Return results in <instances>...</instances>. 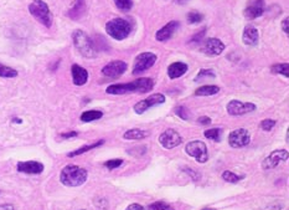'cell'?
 <instances>
[{
	"mask_svg": "<svg viewBox=\"0 0 289 210\" xmlns=\"http://www.w3.org/2000/svg\"><path fill=\"white\" fill-rule=\"evenodd\" d=\"M103 113L101 111L97 110H91V111H86L81 115V121L82 122H92V121H97L100 118H102Z\"/></svg>",
	"mask_w": 289,
	"mask_h": 210,
	"instance_id": "cb8c5ba5",
	"label": "cell"
},
{
	"mask_svg": "<svg viewBox=\"0 0 289 210\" xmlns=\"http://www.w3.org/2000/svg\"><path fill=\"white\" fill-rule=\"evenodd\" d=\"M225 50V44L221 40L215 38H210L202 44L201 51L207 56H217Z\"/></svg>",
	"mask_w": 289,
	"mask_h": 210,
	"instance_id": "5bb4252c",
	"label": "cell"
},
{
	"mask_svg": "<svg viewBox=\"0 0 289 210\" xmlns=\"http://www.w3.org/2000/svg\"><path fill=\"white\" fill-rule=\"evenodd\" d=\"M123 164V159H111L105 163V167L107 169H116V168L120 167Z\"/></svg>",
	"mask_w": 289,
	"mask_h": 210,
	"instance_id": "e575fe53",
	"label": "cell"
},
{
	"mask_svg": "<svg viewBox=\"0 0 289 210\" xmlns=\"http://www.w3.org/2000/svg\"><path fill=\"white\" fill-rule=\"evenodd\" d=\"M159 142L165 149H173L182 143V137L175 130H167L159 137Z\"/></svg>",
	"mask_w": 289,
	"mask_h": 210,
	"instance_id": "8fae6325",
	"label": "cell"
},
{
	"mask_svg": "<svg viewBox=\"0 0 289 210\" xmlns=\"http://www.w3.org/2000/svg\"><path fill=\"white\" fill-rule=\"evenodd\" d=\"M115 4L120 11H129L133 8V0H115Z\"/></svg>",
	"mask_w": 289,
	"mask_h": 210,
	"instance_id": "4dcf8cb0",
	"label": "cell"
},
{
	"mask_svg": "<svg viewBox=\"0 0 289 210\" xmlns=\"http://www.w3.org/2000/svg\"><path fill=\"white\" fill-rule=\"evenodd\" d=\"M187 19V23L189 24H199L201 23L202 20H204V15L202 14H200L199 11H190L189 14H187L186 16Z\"/></svg>",
	"mask_w": 289,
	"mask_h": 210,
	"instance_id": "1f68e13d",
	"label": "cell"
},
{
	"mask_svg": "<svg viewBox=\"0 0 289 210\" xmlns=\"http://www.w3.org/2000/svg\"><path fill=\"white\" fill-rule=\"evenodd\" d=\"M288 23H289V19L288 18H286L283 21H282V29H283V31H284V33H286V35H289Z\"/></svg>",
	"mask_w": 289,
	"mask_h": 210,
	"instance_id": "f35d334b",
	"label": "cell"
},
{
	"mask_svg": "<svg viewBox=\"0 0 289 210\" xmlns=\"http://www.w3.org/2000/svg\"><path fill=\"white\" fill-rule=\"evenodd\" d=\"M157 63V55L152 53H142L135 58L133 65V75H140L149 70Z\"/></svg>",
	"mask_w": 289,
	"mask_h": 210,
	"instance_id": "8992f818",
	"label": "cell"
},
{
	"mask_svg": "<svg viewBox=\"0 0 289 210\" xmlns=\"http://www.w3.org/2000/svg\"><path fill=\"white\" fill-rule=\"evenodd\" d=\"M220 91L219 86L215 85H206V86H201V87L197 88L195 91V96H212L215 93H217Z\"/></svg>",
	"mask_w": 289,
	"mask_h": 210,
	"instance_id": "7402d4cb",
	"label": "cell"
},
{
	"mask_svg": "<svg viewBox=\"0 0 289 210\" xmlns=\"http://www.w3.org/2000/svg\"><path fill=\"white\" fill-rule=\"evenodd\" d=\"M87 170L77 165H66L60 174V180L66 187H80L87 180Z\"/></svg>",
	"mask_w": 289,
	"mask_h": 210,
	"instance_id": "7a4b0ae2",
	"label": "cell"
},
{
	"mask_svg": "<svg viewBox=\"0 0 289 210\" xmlns=\"http://www.w3.org/2000/svg\"><path fill=\"white\" fill-rule=\"evenodd\" d=\"M256 110V105L249 102H241V101H230L227 105V112L231 116H242L246 113L253 112Z\"/></svg>",
	"mask_w": 289,
	"mask_h": 210,
	"instance_id": "7c38bea8",
	"label": "cell"
},
{
	"mask_svg": "<svg viewBox=\"0 0 289 210\" xmlns=\"http://www.w3.org/2000/svg\"><path fill=\"white\" fill-rule=\"evenodd\" d=\"M0 210H14V207L10 204H3L0 205Z\"/></svg>",
	"mask_w": 289,
	"mask_h": 210,
	"instance_id": "7bdbcfd3",
	"label": "cell"
},
{
	"mask_svg": "<svg viewBox=\"0 0 289 210\" xmlns=\"http://www.w3.org/2000/svg\"><path fill=\"white\" fill-rule=\"evenodd\" d=\"M185 170H186V172L189 173L190 177H191V178H194V179H199V174H197V173L195 172V170L189 169V168H186V169H185Z\"/></svg>",
	"mask_w": 289,
	"mask_h": 210,
	"instance_id": "b9f144b4",
	"label": "cell"
},
{
	"mask_svg": "<svg viewBox=\"0 0 289 210\" xmlns=\"http://www.w3.org/2000/svg\"><path fill=\"white\" fill-rule=\"evenodd\" d=\"M202 210H217V209H214V208H205V209Z\"/></svg>",
	"mask_w": 289,
	"mask_h": 210,
	"instance_id": "7dc6e473",
	"label": "cell"
},
{
	"mask_svg": "<svg viewBox=\"0 0 289 210\" xmlns=\"http://www.w3.org/2000/svg\"><path fill=\"white\" fill-rule=\"evenodd\" d=\"M86 13V0H75L71 8L68 9L67 16L72 20H78Z\"/></svg>",
	"mask_w": 289,
	"mask_h": 210,
	"instance_id": "ac0fdd59",
	"label": "cell"
},
{
	"mask_svg": "<svg viewBox=\"0 0 289 210\" xmlns=\"http://www.w3.org/2000/svg\"><path fill=\"white\" fill-rule=\"evenodd\" d=\"M29 11L39 23H41L46 28H50L53 25V14L48 4L43 0H33L29 5Z\"/></svg>",
	"mask_w": 289,
	"mask_h": 210,
	"instance_id": "5b68a950",
	"label": "cell"
},
{
	"mask_svg": "<svg viewBox=\"0 0 289 210\" xmlns=\"http://www.w3.org/2000/svg\"><path fill=\"white\" fill-rule=\"evenodd\" d=\"M77 136V132H70V133H66V135H61V137L62 138H72V137H76Z\"/></svg>",
	"mask_w": 289,
	"mask_h": 210,
	"instance_id": "ee69618b",
	"label": "cell"
},
{
	"mask_svg": "<svg viewBox=\"0 0 289 210\" xmlns=\"http://www.w3.org/2000/svg\"><path fill=\"white\" fill-rule=\"evenodd\" d=\"M222 178L229 183H238L239 180L243 179L244 175H237L234 173L230 172V170H226V172L222 173Z\"/></svg>",
	"mask_w": 289,
	"mask_h": 210,
	"instance_id": "f1b7e54d",
	"label": "cell"
},
{
	"mask_svg": "<svg viewBox=\"0 0 289 210\" xmlns=\"http://www.w3.org/2000/svg\"><path fill=\"white\" fill-rule=\"evenodd\" d=\"M272 72L278 73V75L284 76V77H289V64H277V65L272 66Z\"/></svg>",
	"mask_w": 289,
	"mask_h": 210,
	"instance_id": "4316f807",
	"label": "cell"
},
{
	"mask_svg": "<svg viewBox=\"0 0 289 210\" xmlns=\"http://www.w3.org/2000/svg\"><path fill=\"white\" fill-rule=\"evenodd\" d=\"M72 72V81L76 86H83L88 81V72L86 69L81 68L80 65H72L71 69Z\"/></svg>",
	"mask_w": 289,
	"mask_h": 210,
	"instance_id": "ffe728a7",
	"label": "cell"
},
{
	"mask_svg": "<svg viewBox=\"0 0 289 210\" xmlns=\"http://www.w3.org/2000/svg\"><path fill=\"white\" fill-rule=\"evenodd\" d=\"M289 158L288 150L286 149H277L273 150L266 159L262 162V168L263 169H273V168L278 167L279 163L284 162Z\"/></svg>",
	"mask_w": 289,
	"mask_h": 210,
	"instance_id": "30bf717a",
	"label": "cell"
},
{
	"mask_svg": "<svg viewBox=\"0 0 289 210\" xmlns=\"http://www.w3.org/2000/svg\"><path fill=\"white\" fill-rule=\"evenodd\" d=\"M189 0H175V3L176 4H186Z\"/></svg>",
	"mask_w": 289,
	"mask_h": 210,
	"instance_id": "f6af8a7d",
	"label": "cell"
},
{
	"mask_svg": "<svg viewBox=\"0 0 289 210\" xmlns=\"http://www.w3.org/2000/svg\"><path fill=\"white\" fill-rule=\"evenodd\" d=\"M264 10H266V4L264 0H253L246 9H244V16L247 19H257L259 16L263 15Z\"/></svg>",
	"mask_w": 289,
	"mask_h": 210,
	"instance_id": "9a60e30c",
	"label": "cell"
},
{
	"mask_svg": "<svg viewBox=\"0 0 289 210\" xmlns=\"http://www.w3.org/2000/svg\"><path fill=\"white\" fill-rule=\"evenodd\" d=\"M282 209V204L281 203H277L274 205H268L264 210H281Z\"/></svg>",
	"mask_w": 289,
	"mask_h": 210,
	"instance_id": "60d3db41",
	"label": "cell"
},
{
	"mask_svg": "<svg viewBox=\"0 0 289 210\" xmlns=\"http://www.w3.org/2000/svg\"><path fill=\"white\" fill-rule=\"evenodd\" d=\"M175 113H176V116H179L180 118H182V120H189L190 112L185 106H177V107L175 108Z\"/></svg>",
	"mask_w": 289,
	"mask_h": 210,
	"instance_id": "836d02e7",
	"label": "cell"
},
{
	"mask_svg": "<svg viewBox=\"0 0 289 210\" xmlns=\"http://www.w3.org/2000/svg\"><path fill=\"white\" fill-rule=\"evenodd\" d=\"M16 76H18V71L9 68V66H5V65H3V64H0V77L13 78V77H16Z\"/></svg>",
	"mask_w": 289,
	"mask_h": 210,
	"instance_id": "83f0119b",
	"label": "cell"
},
{
	"mask_svg": "<svg viewBox=\"0 0 289 210\" xmlns=\"http://www.w3.org/2000/svg\"><path fill=\"white\" fill-rule=\"evenodd\" d=\"M127 64L124 61H112L102 69V73L110 78H116L122 76L127 71Z\"/></svg>",
	"mask_w": 289,
	"mask_h": 210,
	"instance_id": "4fadbf2b",
	"label": "cell"
},
{
	"mask_svg": "<svg viewBox=\"0 0 289 210\" xmlns=\"http://www.w3.org/2000/svg\"><path fill=\"white\" fill-rule=\"evenodd\" d=\"M103 143H105V140H98V142L93 143V144H87V145H83V147H81V148H78V149L73 150V152H70V153H68V157H70V158H72V157H76V155H81V154H83V153L88 152V150L93 149V148H97V147H100V145H102Z\"/></svg>",
	"mask_w": 289,
	"mask_h": 210,
	"instance_id": "603a6c76",
	"label": "cell"
},
{
	"mask_svg": "<svg viewBox=\"0 0 289 210\" xmlns=\"http://www.w3.org/2000/svg\"><path fill=\"white\" fill-rule=\"evenodd\" d=\"M154 87V81L149 77H140L137 80L128 83H117V85H111L107 87V93L110 95H128V93L139 92L147 93L153 90Z\"/></svg>",
	"mask_w": 289,
	"mask_h": 210,
	"instance_id": "6da1fadb",
	"label": "cell"
},
{
	"mask_svg": "<svg viewBox=\"0 0 289 210\" xmlns=\"http://www.w3.org/2000/svg\"><path fill=\"white\" fill-rule=\"evenodd\" d=\"M147 136L148 132L134 128V130L127 131V132L124 133V136H123V138H124V140H143V138H145Z\"/></svg>",
	"mask_w": 289,
	"mask_h": 210,
	"instance_id": "d4e9b609",
	"label": "cell"
},
{
	"mask_svg": "<svg viewBox=\"0 0 289 210\" xmlns=\"http://www.w3.org/2000/svg\"><path fill=\"white\" fill-rule=\"evenodd\" d=\"M242 40L247 46H256L259 40V33L254 26L247 25L243 30Z\"/></svg>",
	"mask_w": 289,
	"mask_h": 210,
	"instance_id": "d6986e66",
	"label": "cell"
},
{
	"mask_svg": "<svg viewBox=\"0 0 289 210\" xmlns=\"http://www.w3.org/2000/svg\"><path fill=\"white\" fill-rule=\"evenodd\" d=\"M187 72V65L184 63H174L168 68V76L170 78H179Z\"/></svg>",
	"mask_w": 289,
	"mask_h": 210,
	"instance_id": "44dd1931",
	"label": "cell"
},
{
	"mask_svg": "<svg viewBox=\"0 0 289 210\" xmlns=\"http://www.w3.org/2000/svg\"><path fill=\"white\" fill-rule=\"evenodd\" d=\"M205 33H206V30H201V31H199L197 34H195L194 36H192L191 39H190V41L189 43L190 44H200L202 41V39H204V36H205Z\"/></svg>",
	"mask_w": 289,
	"mask_h": 210,
	"instance_id": "d590c367",
	"label": "cell"
},
{
	"mask_svg": "<svg viewBox=\"0 0 289 210\" xmlns=\"http://www.w3.org/2000/svg\"><path fill=\"white\" fill-rule=\"evenodd\" d=\"M197 122L201 123L202 126H209V125H211V120H210L209 117H206V116H202V117H200L199 120H197Z\"/></svg>",
	"mask_w": 289,
	"mask_h": 210,
	"instance_id": "74e56055",
	"label": "cell"
},
{
	"mask_svg": "<svg viewBox=\"0 0 289 210\" xmlns=\"http://www.w3.org/2000/svg\"><path fill=\"white\" fill-rule=\"evenodd\" d=\"M165 102V96L162 93H154V95L149 96V97L144 98V100L139 101L137 105L134 106V111L138 115H143L144 112H147L149 108L154 107V106L162 105Z\"/></svg>",
	"mask_w": 289,
	"mask_h": 210,
	"instance_id": "ba28073f",
	"label": "cell"
},
{
	"mask_svg": "<svg viewBox=\"0 0 289 210\" xmlns=\"http://www.w3.org/2000/svg\"><path fill=\"white\" fill-rule=\"evenodd\" d=\"M211 77H215L214 71L212 70H201L199 73H197V77L195 78V81H196V82H199V81L205 80V78H211Z\"/></svg>",
	"mask_w": 289,
	"mask_h": 210,
	"instance_id": "d6a6232c",
	"label": "cell"
},
{
	"mask_svg": "<svg viewBox=\"0 0 289 210\" xmlns=\"http://www.w3.org/2000/svg\"><path fill=\"white\" fill-rule=\"evenodd\" d=\"M185 152L190 155V157L195 158L199 163H205L209 159V154H207V147L201 140H192V142L187 143L185 147Z\"/></svg>",
	"mask_w": 289,
	"mask_h": 210,
	"instance_id": "52a82bcc",
	"label": "cell"
},
{
	"mask_svg": "<svg viewBox=\"0 0 289 210\" xmlns=\"http://www.w3.org/2000/svg\"><path fill=\"white\" fill-rule=\"evenodd\" d=\"M106 31H107V34L111 38L120 41L129 35L130 31H132V25L125 19L116 18L106 24Z\"/></svg>",
	"mask_w": 289,
	"mask_h": 210,
	"instance_id": "277c9868",
	"label": "cell"
},
{
	"mask_svg": "<svg viewBox=\"0 0 289 210\" xmlns=\"http://www.w3.org/2000/svg\"><path fill=\"white\" fill-rule=\"evenodd\" d=\"M14 122H16V123H21V120H19V118H14Z\"/></svg>",
	"mask_w": 289,
	"mask_h": 210,
	"instance_id": "bcb514c9",
	"label": "cell"
},
{
	"mask_svg": "<svg viewBox=\"0 0 289 210\" xmlns=\"http://www.w3.org/2000/svg\"><path fill=\"white\" fill-rule=\"evenodd\" d=\"M125 210H145V209L140 204H137V203H134V204H130L129 207H128Z\"/></svg>",
	"mask_w": 289,
	"mask_h": 210,
	"instance_id": "ab89813d",
	"label": "cell"
},
{
	"mask_svg": "<svg viewBox=\"0 0 289 210\" xmlns=\"http://www.w3.org/2000/svg\"><path fill=\"white\" fill-rule=\"evenodd\" d=\"M204 136L207 140H215V142H220L222 138V130L221 128H210L204 132Z\"/></svg>",
	"mask_w": 289,
	"mask_h": 210,
	"instance_id": "484cf974",
	"label": "cell"
},
{
	"mask_svg": "<svg viewBox=\"0 0 289 210\" xmlns=\"http://www.w3.org/2000/svg\"><path fill=\"white\" fill-rule=\"evenodd\" d=\"M179 21H170L167 25L163 26L160 30L157 31L155 34V38L158 41H168L169 39H172L174 36V34L176 33V30L179 29Z\"/></svg>",
	"mask_w": 289,
	"mask_h": 210,
	"instance_id": "2e32d148",
	"label": "cell"
},
{
	"mask_svg": "<svg viewBox=\"0 0 289 210\" xmlns=\"http://www.w3.org/2000/svg\"><path fill=\"white\" fill-rule=\"evenodd\" d=\"M148 210H175L174 207L165 202H155L148 207Z\"/></svg>",
	"mask_w": 289,
	"mask_h": 210,
	"instance_id": "f546056e",
	"label": "cell"
},
{
	"mask_svg": "<svg viewBox=\"0 0 289 210\" xmlns=\"http://www.w3.org/2000/svg\"><path fill=\"white\" fill-rule=\"evenodd\" d=\"M274 126H276V121L274 120H264L261 122V128L263 131H271Z\"/></svg>",
	"mask_w": 289,
	"mask_h": 210,
	"instance_id": "8d00e7d4",
	"label": "cell"
},
{
	"mask_svg": "<svg viewBox=\"0 0 289 210\" xmlns=\"http://www.w3.org/2000/svg\"><path fill=\"white\" fill-rule=\"evenodd\" d=\"M249 142H251V135L244 128H239V130L233 131L229 136V143L233 148L246 147V145L249 144Z\"/></svg>",
	"mask_w": 289,
	"mask_h": 210,
	"instance_id": "9c48e42d",
	"label": "cell"
},
{
	"mask_svg": "<svg viewBox=\"0 0 289 210\" xmlns=\"http://www.w3.org/2000/svg\"><path fill=\"white\" fill-rule=\"evenodd\" d=\"M72 40L78 53L86 59H95L97 56V48L92 39L82 30H76L72 34Z\"/></svg>",
	"mask_w": 289,
	"mask_h": 210,
	"instance_id": "3957f363",
	"label": "cell"
},
{
	"mask_svg": "<svg viewBox=\"0 0 289 210\" xmlns=\"http://www.w3.org/2000/svg\"><path fill=\"white\" fill-rule=\"evenodd\" d=\"M18 170L25 174H40L44 172V165L40 162L35 160H28V162H19Z\"/></svg>",
	"mask_w": 289,
	"mask_h": 210,
	"instance_id": "e0dca14e",
	"label": "cell"
}]
</instances>
